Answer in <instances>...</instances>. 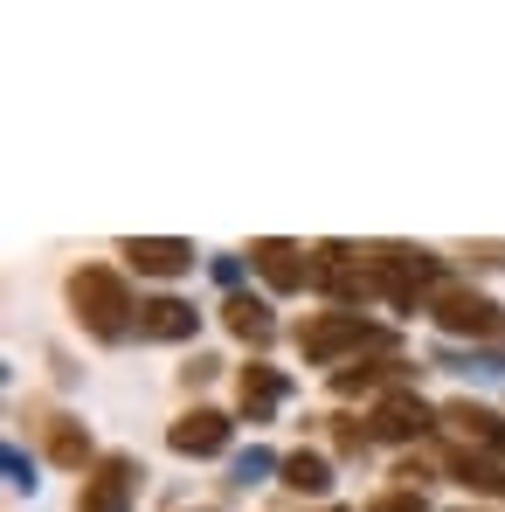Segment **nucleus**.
Returning a JSON list of instances; mask_svg holds the SVG:
<instances>
[{"label": "nucleus", "mask_w": 505, "mask_h": 512, "mask_svg": "<svg viewBox=\"0 0 505 512\" xmlns=\"http://www.w3.org/2000/svg\"><path fill=\"white\" fill-rule=\"evenodd\" d=\"M70 305H77V326H84L90 340H125V333H139V305H132L125 277L104 270V263L70 270Z\"/></svg>", "instance_id": "nucleus-1"}, {"label": "nucleus", "mask_w": 505, "mask_h": 512, "mask_svg": "<svg viewBox=\"0 0 505 512\" xmlns=\"http://www.w3.org/2000/svg\"><path fill=\"white\" fill-rule=\"evenodd\" d=\"M374 263V277H381V298L388 305H402V312H416V291H443V256L436 250H409V243H381V250H367Z\"/></svg>", "instance_id": "nucleus-2"}, {"label": "nucleus", "mask_w": 505, "mask_h": 512, "mask_svg": "<svg viewBox=\"0 0 505 512\" xmlns=\"http://www.w3.org/2000/svg\"><path fill=\"white\" fill-rule=\"evenodd\" d=\"M298 346H305V360L333 367V360L360 353V346H388V333H381V326H367L360 312H312V319L298 326Z\"/></svg>", "instance_id": "nucleus-3"}, {"label": "nucleus", "mask_w": 505, "mask_h": 512, "mask_svg": "<svg viewBox=\"0 0 505 512\" xmlns=\"http://www.w3.org/2000/svg\"><path fill=\"white\" fill-rule=\"evenodd\" d=\"M429 319L443 326V333H471V340H505V312L485 298V291H471V284H443L436 298H429Z\"/></svg>", "instance_id": "nucleus-4"}, {"label": "nucleus", "mask_w": 505, "mask_h": 512, "mask_svg": "<svg viewBox=\"0 0 505 512\" xmlns=\"http://www.w3.org/2000/svg\"><path fill=\"white\" fill-rule=\"evenodd\" d=\"M139 457H125V450H111V457H97L84 471V492H77V512H132L139 499Z\"/></svg>", "instance_id": "nucleus-5"}, {"label": "nucleus", "mask_w": 505, "mask_h": 512, "mask_svg": "<svg viewBox=\"0 0 505 512\" xmlns=\"http://www.w3.org/2000/svg\"><path fill=\"white\" fill-rule=\"evenodd\" d=\"M250 263L263 270V284H270V291H305V284H312V256L298 250V243H284V236L250 243Z\"/></svg>", "instance_id": "nucleus-6"}, {"label": "nucleus", "mask_w": 505, "mask_h": 512, "mask_svg": "<svg viewBox=\"0 0 505 512\" xmlns=\"http://www.w3.org/2000/svg\"><path fill=\"white\" fill-rule=\"evenodd\" d=\"M167 443L180 457H222V450H229V416H222V409H187V416L167 429Z\"/></svg>", "instance_id": "nucleus-7"}, {"label": "nucleus", "mask_w": 505, "mask_h": 512, "mask_svg": "<svg viewBox=\"0 0 505 512\" xmlns=\"http://www.w3.org/2000/svg\"><path fill=\"white\" fill-rule=\"evenodd\" d=\"M125 256H132L139 277H180V270H194V243H180V236H132Z\"/></svg>", "instance_id": "nucleus-8"}, {"label": "nucleus", "mask_w": 505, "mask_h": 512, "mask_svg": "<svg viewBox=\"0 0 505 512\" xmlns=\"http://www.w3.org/2000/svg\"><path fill=\"white\" fill-rule=\"evenodd\" d=\"M436 429V409L416 402V395H388V402H374V436H388V443H409V436H429Z\"/></svg>", "instance_id": "nucleus-9"}, {"label": "nucleus", "mask_w": 505, "mask_h": 512, "mask_svg": "<svg viewBox=\"0 0 505 512\" xmlns=\"http://www.w3.org/2000/svg\"><path fill=\"white\" fill-rule=\"evenodd\" d=\"M201 312L187 298H146L139 305V340H194Z\"/></svg>", "instance_id": "nucleus-10"}, {"label": "nucleus", "mask_w": 505, "mask_h": 512, "mask_svg": "<svg viewBox=\"0 0 505 512\" xmlns=\"http://www.w3.org/2000/svg\"><path fill=\"white\" fill-rule=\"evenodd\" d=\"M236 402H243V416H250V423H263V416L284 402V374H277L270 360H250V367L236 374Z\"/></svg>", "instance_id": "nucleus-11"}, {"label": "nucleus", "mask_w": 505, "mask_h": 512, "mask_svg": "<svg viewBox=\"0 0 505 512\" xmlns=\"http://www.w3.org/2000/svg\"><path fill=\"white\" fill-rule=\"evenodd\" d=\"M222 326H229L236 340H250V346L277 340V319H270V305H263V298H229V305H222Z\"/></svg>", "instance_id": "nucleus-12"}, {"label": "nucleus", "mask_w": 505, "mask_h": 512, "mask_svg": "<svg viewBox=\"0 0 505 512\" xmlns=\"http://www.w3.org/2000/svg\"><path fill=\"white\" fill-rule=\"evenodd\" d=\"M443 423L457 429L464 443H485V450H505V423L492 416V409H478V402H450V409H443Z\"/></svg>", "instance_id": "nucleus-13"}, {"label": "nucleus", "mask_w": 505, "mask_h": 512, "mask_svg": "<svg viewBox=\"0 0 505 512\" xmlns=\"http://www.w3.org/2000/svg\"><path fill=\"white\" fill-rule=\"evenodd\" d=\"M42 436H49V457H56L63 471H84V464H90V429L77 423V416H49Z\"/></svg>", "instance_id": "nucleus-14"}, {"label": "nucleus", "mask_w": 505, "mask_h": 512, "mask_svg": "<svg viewBox=\"0 0 505 512\" xmlns=\"http://www.w3.org/2000/svg\"><path fill=\"white\" fill-rule=\"evenodd\" d=\"M277 471H284V485H291V492H312V499H319V492H333V464H326L319 450H291Z\"/></svg>", "instance_id": "nucleus-15"}, {"label": "nucleus", "mask_w": 505, "mask_h": 512, "mask_svg": "<svg viewBox=\"0 0 505 512\" xmlns=\"http://www.w3.org/2000/svg\"><path fill=\"white\" fill-rule=\"evenodd\" d=\"M450 471H457V485H471V492H492V499H505V471L492 464V457H471V450H457V457H450Z\"/></svg>", "instance_id": "nucleus-16"}, {"label": "nucleus", "mask_w": 505, "mask_h": 512, "mask_svg": "<svg viewBox=\"0 0 505 512\" xmlns=\"http://www.w3.org/2000/svg\"><path fill=\"white\" fill-rule=\"evenodd\" d=\"M395 374H402V360L388 353V360H374V367H360V374H353V367H339L333 388H339V395H360V388H381V381H395Z\"/></svg>", "instance_id": "nucleus-17"}, {"label": "nucleus", "mask_w": 505, "mask_h": 512, "mask_svg": "<svg viewBox=\"0 0 505 512\" xmlns=\"http://www.w3.org/2000/svg\"><path fill=\"white\" fill-rule=\"evenodd\" d=\"M367 512H429V506H422V492L395 485V492H374V499H367Z\"/></svg>", "instance_id": "nucleus-18"}, {"label": "nucleus", "mask_w": 505, "mask_h": 512, "mask_svg": "<svg viewBox=\"0 0 505 512\" xmlns=\"http://www.w3.org/2000/svg\"><path fill=\"white\" fill-rule=\"evenodd\" d=\"M7 471H14V492H28V485H35V478H28V464H21V450H14V443H7Z\"/></svg>", "instance_id": "nucleus-19"}]
</instances>
